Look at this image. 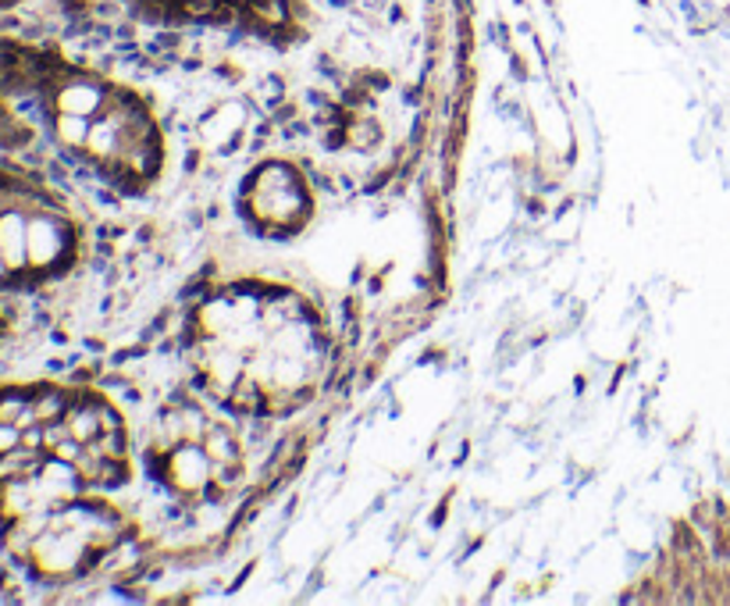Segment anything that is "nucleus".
<instances>
[{
	"mask_svg": "<svg viewBox=\"0 0 730 606\" xmlns=\"http://www.w3.org/2000/svg\"><path fill=\"white\" fill-rule=\"evenodd\" d=\"M196 368L239 411H289L314 393L321 339L307 307L264 289H236L200 307Z\"/></svg>",
	"mask_w": 730,
	"mask_h": 606,
	"instance_id": "1",
	"label": "nucleus"
},
{
	"mask_svg": "<svg viewBox=\"0 0 730 606\" xmlns=\"http://www.w3.org/2000/svg\"><path fill=\"white\" fill-rule=\"evenodd\" d=\"M161 475L182 492H211L236 471V443L204 414H182L158 443Z\"/></svg>",
	"mask_w": 730,
	"mask_h": 606,
	"instance_id": "2",
	"label": "nucleus"
},
{
	"mask_svg": "<svg viewBox=\"0 0 730 606\" xmlns=\"http://www.w3.org/2000/svg\"><path fill=\"white\" fill-rule=\"evenodd\" d=\"M0 286H11V275L4 268V257H0Z\"/></svg>",
	"mask_w": 730,
	"mask_h": 606,
	"instance_id": "3",
	"label": "nucleus"
}]
</instances>
